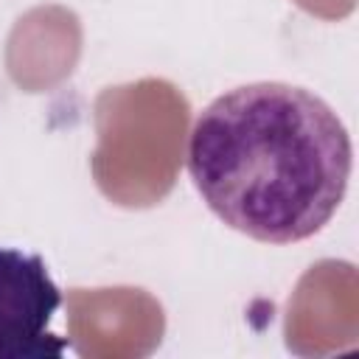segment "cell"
<instances>
[{
	"mask_svg": "<svg viewBox=\"0 0 359 359\" xmlns=\"http://www.w3.org/2000/svg\"><path fill=\"white\" fill-rule=\"evenodd\" d=\"M353 149L311 90L252 81L213 98L188 137V174L205 205L264 244L320 233L345 199Z\"/></svg>",
	"mask_w": 359,
	"mask_h": 359,
	"instance_id": "cell-1",
	"label": "cell"
},
{
	"mask_svg": "<svg viewBox=\"0 0 359 359\" xmlns=\"http://www.w3.org/2000/svg\"><path fill=\"white\" fill-rule=\"evenodd\" d=\"M62 306L45 261L34 252L0 247V359H56L67 339L50 331Z\"/></svg>",
	"mask_w": 359,
	"mask_h": 359,
	"instance_id": "cell-2",
	"label": "cell"
}]
</instances>
